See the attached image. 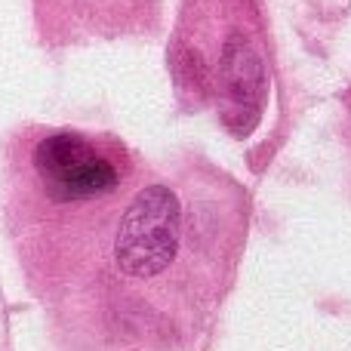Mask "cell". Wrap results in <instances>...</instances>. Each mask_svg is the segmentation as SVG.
Segmentation results:
<instances>
[{
	"mask_svg": "<svg viewBox=\"0 0 351 351\" xmlns=\"http://www.w3.org/2000/svg\"><path fill=\"white\" fill-rule=\"evenodd\" d=\"M182 206L167 185H148L127 206L114 237L117 268L130 278H154L176 259Z\"/></svg>",
	"mask_w": 351,
	"mask_h": 351,
	"instance_id": "obj_1",
	"label": "cell"
},
{
	"mask_svg": "<svg viewBox=\"0 0 351 351\" xmlns=\"http://www.w3.org/2000/svg\"><path fill=\"white\" fill-rule=\"evenodd\" d=\"M34 173L53 200H93L121 185L117 164L84 136L56 133L34 148Z\"/></svg>",
	"mask_w": 351,
	"mask_h": 351,
	"instance_id": "obj_2",
	"label": "cell"
},
{
	"mask_svg": "<svg viewBox=\"0 0 351 351\" xmlns=\"http://www.w3.org/2000/svg\"><path fill=\"white\" fill-rule=\"evenodd\" d=\"M219 84H222L225 102L231 105V114L250 121L265 93V65L250 37L237 31L225 40L222 56H219Z\"/></svg>",
	"mask_w": 351,
	"mask_h": 351,
	"instance_id": "obj_3",
	"label": "cell"
}]
</instances>
